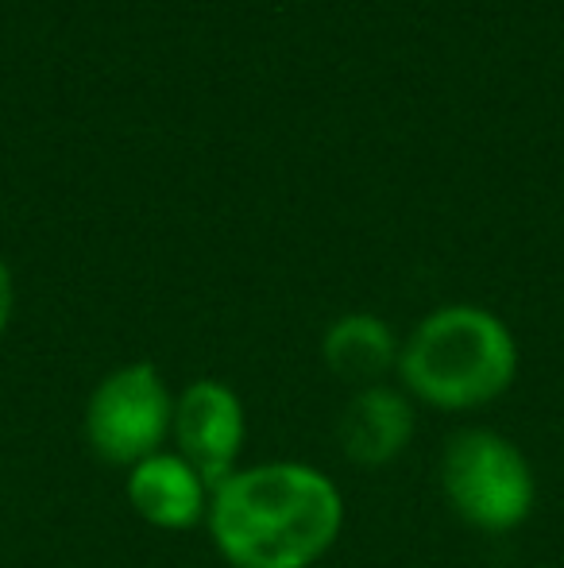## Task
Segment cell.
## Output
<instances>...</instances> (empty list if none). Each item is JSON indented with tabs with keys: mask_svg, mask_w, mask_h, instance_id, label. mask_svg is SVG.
<instances>
[{
	"mask_svg": "<svg viewBox=\"0 0 564 568\" xmlns=\"http://www.w3.org/2000/svg\"><path fill=\"white\" fill-rule=\"evenodd\" d=\"M340 453L356 468H387L414 442V403L394 387H363L340 418Z\"/></svg>",
	"mask_w": 564,
	"mask_h": 568,
	"instance_id": "52a82bcc",
	"label": "cell"
},
{
	"mask_svg": "<svg viewBox=\"0 0 564 568\" xmlns=\"http://www.w3.org/2000/svg\"><path fill=\"white\" fill-rule=\"evenodd\" d=\"M174 422V395L151 359L121 364L93 387L85 403V442L105 464L132 468L163 453Z\"/></svg>",
	"mask_w": 564,
	"mask_h": 568,
	"instance_id": "277c9868",
	"label": "cell"
},
{
	"mask_svg": "<svg viewBox=\"0 0 564 568\" xmlns=\"http://www.w3.org/2000/svg\"><path fill=\"white\" fill-rule=\"evenodd\" d=\"M441 491L460 523L511 534L534 515L537 479L530 456L499 429H460L441 453Z\"/></svg>",
	"mask_w": 564,
	"mask_h": 568,
	"instance_id": "3957f363",
	"label": "cell"
},
{
	"mask_svg": "<svg viewBox=\"0 0 564 568\" xmlns=\"http://www.w3.org/2000/svg\"><path fill=\"white\" fill-rule=\"evenodd\" d=\"M205 526L233 568H314L345 530V495L314 464H248L213 491Z\"/></svg>",
	"mask_w": 564,
	"mask_h": 568,
	"instance_id": "6da1fadb",
	"label": "cell"
},
{
	"mask_svg": "<svg viewBox=\"0 0 564 568\" xmlns=\"http://www.w3.org/2000/svg\"><path fill=\"white\" fill-rule=\"evenodd\" d=\"M402 344L394 329L376 314H345L325 329L321 359L352 390L383 387L387 375H399Z\"/></svg>",
	"mask_w": 564,
	"mask_h": 568,
	"instance_id": "ba28073f",
	"label": "cell"
},
{
	"mask_svg": "<svg viewBox=\"0 0 564 568\" xmlns=\"http://www.w3.org/2000/svg\"><path fill=\"white\" fill-rule=\"evenodd\" d=\"M174 453H182L217 491L236 468L248 442V410L221 379H194L174 395Z\"/></svg>",
	"mask_w": 564,
	"mask_h": 568,
	"instance_id": "5b68a950",
	"label": "cell"
},
{
	"mask_svg": "<svg viewBox=\"0 0 564 568\" xmlns=\"http://www.w3.org/2000/svg\"><path fill=\"white\" fill-rule=\"evenodd\" d=\"M12 306H16V286H12V271L0 260V337H4L8 322H12Z\"/></svg>",
	"mask_w": 564,
	"mask_h": 568,
	"instance_id": "9c48e42d",
	"label": "cell"
},
{
	"mask_svg": "<svg viewBox=\"0 0 564 568\" xmlns=\"http://www.w3.org/2000/svg\"><path fill=\"white\" fill-rule=\"evenodd\" d=\"M124 491H129V507L155 530L182 534L209 523L213 484L174 449L132 464Z\"/></svg>",
	"mask_w": 564,
	"mask_h": 568,
	"instance_id": "8992f818",
	"label": "cell"
},
{
	"mask_svg": "<svg viewBox=\"0 0 564 568\" xmlns=\"http://www.w3.org/2000/svg\"><path fill=\"white\" fill-rule=\"evenodd\" d=\"M519 375V341L511 325L483 306H441L418 322L399 356L410 398L433 410H480L511 390Z\"/></svg>",
	"mask_w": 564,
	"mask_h": 568,
	"instance_id": "7a4b0ae2",
	"label": "cell"
}]
</instances>
